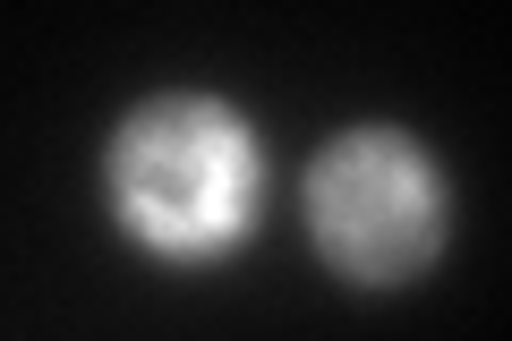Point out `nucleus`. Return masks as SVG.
<instances>
[{
    "label": "nucleus",
    "instance_id": "nucleus-2",
    "mask_svg": "<svg viewBox=\"0 0 512 341\" xmlns=\"http://www.w3.org/2000/svg\"><path fill=\"white\" fill-rule=\"evenodd\" d=\"M299 222L350 290H410L453 239V180L436 145L402 120H350L299 171Z\"/></svg>",
    "mask_w": 512,
    "mask_h": 341
},
{
    "label": "nucleus",
    "instance_id": "nucleus-1",
    "mask_svg": "<svg viewBox=\"0 0 512 341\" xmlns=\"http://www.w3.org/2000/svg\"><path fill=\"white\" fill-rule=\"evenodd\" d=\"M274 162L231 94L171 86L128 103L103 137V205L154 265H222L265 222Z\"/></svg>",
    "mask_w": 512,
    "mask_h": 341
}]
</instances>
